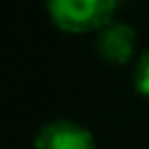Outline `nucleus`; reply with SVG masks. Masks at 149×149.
<instances>
[{"label":"nucleus","mask_w":149,"mask_h":149,"mask_svg":"<svg viewBox=\"0 0 149 149\" xmlns=\"http://www.w3.org/2000/svg\"><path fill=\"white\" fill-rule=\"evenodd\" d=\"M116 0H47L49 19L68 33L100 30L112 21Z\"/></svg>","instance_id":"obj_1"},{"label":"nucleus","mask_w":149,"mask_h":149,"mask_svg":"<svg viewBox=\"0 0 149 149\" xmlns=\"http://www.w3.org/2000/svg\"><path fill=\"white\" fill-rule=\"evenodd\" d=\"M35 149H95L88 128L70 119H54L40 126L33 140Z\"/></svg>","instance_id":"obj_2"},{"label":"nucleus","mask_w":149,"mask_h":149,"mask_svg":"<svg viewBox=\"0 0 149 149\" xmlns=\"http://www.w3.org/2000/svg\"><path fill=\"white\" fill-rule=\"evenodd\" d=\"M135 28L126 21L112 19L100 30H95V49L107 63H126L135 51Z\"/></svg>","instance_id":"obj_3"},{"label":"nucleus","mask_w":149,"mask_h":149,"mask_svg":"<svg viewBox=\"0 0 149 149\" xmlns=\"http://www.w3.org/2000/svg\"><path fill=\"white\" fill-rule=\"evenodd\" d=\"M133 81H135V88L144 98H149V49L137 58L135 72H133Z\"/></svg>","instance_id":"obj_4"}]
</instances>
